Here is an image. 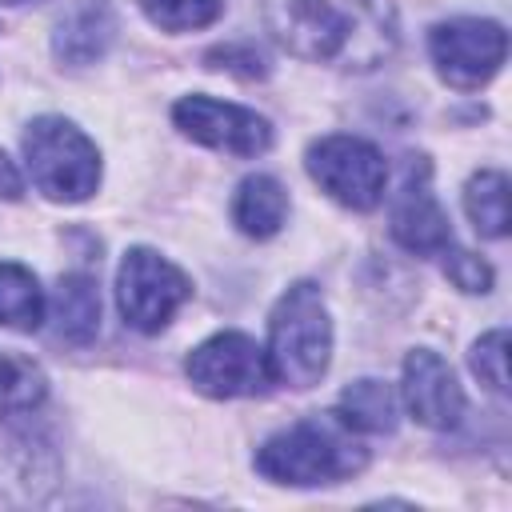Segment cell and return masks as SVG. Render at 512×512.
<instances>
[{"mask_svg": "<svg viewBox=\"0 0 512 512\" xmlns=\"http://www.w3.org/2000/svg\"><path fill=\"white\" fill-rule=\"evenodd\" d=\"M284 216H288V192L280 188L276 176H244L236 196H232V224L252 236V240H268L284 228Z\"/></svg>", "mask_w": 512, "mask_h": 512, "instance_id": "5bb4252c", "label": "cell"}, {"mask_svg": "<svg viewBox=\"0 0 512 512\" xmlns=\"http://www.w3.org/2000/svg\"><path fill=\"white\" fill-rule=\"evenodd\" d=\"M24 196V176L16 168V160H8L0 152V200H20Z\"/></svg>", "mask_w": 512, "mask_h": 512, "instance_id": "603a6c76", "label": "cell"}, {"mask_svg": "<svg viewBox=\"0 0 512 512\" xmlns=\"http://www.w3.org/2000/svg\"><path fill=\"white\" fill-rule=\"evenodd\" d=\"M116 36V16L108 8V0H80L52 32V52L56 60L80 68V64H92L108 52Z\"/></svg>", "mask_w": 512, "mask_h": 512, "instance_id": "7c38bea8", "label": "cell"}, {"mask_svg": "<svg viewBox=\"0 0 512 512\" xmlns=\"http://www.w3.org/2000/svg\"><path fill=\"white\" fill-rule=\"evenodd\" d=\"M364 464H368V448L360 444V432L344 424L336 412L296 420L276 436H268L256 452V472L268 476L272 484H292V488L336 484L356 476Z\"/></svg>", "mask_w": 512, "mask_h": 512, "instance_id": "6da1fadb", "label": "cell"}, {"mask_svg": "<svg viewBox=\"0 0 512 512\" xmlns=\"http://www.w3.org/2000/svg\"><path fill=\"white\" fill-rule=\"evenodd\" d=\"M400 396H404L408 416L424 428H456L464 416V388L456 384V372L432 348L408 352Z\"/></svg>", "mask_w": 512, "mask_h": 512, "instance_id": "8fae6325", "label": "cell"}, {"mask_svg": "<svg viewBox=\"0 0 512 512\" xmlns=\"http://www.w3.org/2000/svg\"><path fill=\"white\" fill-rule=\"evenodd\" d=\"M388 232L400 248H408L416 256H440L452 244V224H448V216H444V208L428 184L424 160L408 164L400 192L392 196V208H388Z\"/></svg>", "mask_w": 512, "mask_h": 512, "instance_id": "30bf717a", "label": "cell"}, {"mask_svg": "<svg viewBox=\"0 0 512 512\" xmlns=\"http://www.w3.org/2000/svg\"><path fill=\"white\" fill-rule=\"evenodd\" d=\"M304 168L320 184V192L352 212L376 208L388 188V164L380 148L360 136H320L316 144H308Z\"/></svg>", "mask_w": 512, "mask_h": 512, "instance_id": "277c9868", "label": "cell"}, {"mask_svg": "<svg viewBox=\"0 0 512 512\" xmlns=\"http://www.w3.org/2000/svg\"><path fill=\"white\" fill-rule=\"evenodd\" d=\"M268 360L276 384L312 388L332 360V320L316 284H292L268 316Z\"/></svg>", "mask_w": 512, "mask_h": 512, "instance_id": "7a4b0ae2", "label": "cell"}, {"mask_svg": "<svg viewBox=\"0 0 512 512\" xmlns=\"http://www.w3.org/2000/svg\"><path fill=\"white\" fill-rule=\"evenodd\" d=\"M272 28L288 52L304 60H336L348 52L356 20L336 0H276Z\"/></svg>", "mask_w": 512, "mask_h": 512, "instance_id": "9c48e42d", "label": "cell"}, {"mask_svg": "<svg viewBox=\"0 0 512 512\" xmlns=\"http://www.w3.org/2000/svg\"><path fill=\"white\" fill-rule=\"evenodd\" d=\"M468 364H472V372L480 376V384H488L492 392H508V332H504V328L484 332V336L472 344Z\"/></svg>", "mask_w": 512, "mask_h": 512, "instance_id": "ffe728a7", "label": "cell"}, {"mask_svg": "<svg viewBox=\"0 0 512 512\" xmlns=\"http://www.w3.org/2000/svg\"><path fill=\"white\" fill-rule=\"evenodd\" d=\"M172 120L188 140L216 148V152H228V156H260L272 144V124L260 112H252L244 104L216 100V96L176 100Z\"/></svg>", "mask_w": 512, "mask_h": 512, "instance_id": "ba28073f", "label": "cell"}, {"mask_svg": "<svg viewBox=\"0 0 512 512\" xmlns=\"http://www.w3.org/2000/svg\"><path fill=\"white\" fill-rule=\"evenodd\" d=\"M24 160L32 184L56 204H80L100 184L96 144L64 116H36L24 132Z\"/></svg>", "mask_w": 512, "mask_h": 512, "instance_id": "3957f363", "label": "cell"}, {"mask_svg": "<svg viewBox=\"0 0 512 512\" xmlns=\"http://www.w3.org/2000/svg\"><path fill=\"white\" fill-rule=\"evenodd\" d=\"M192 296L188 276L152 248H128L116 272V304L128 328L136 332H160L180 312V304Z\"/></svg>", "mask_w": 512, "mask_h": 512, "instance_id": "5b68a950", "label": "cell"}, {"mask_svg": "<svg viewBox=\"0 0 512 512\" xmlns=\"http://www.w3.org/2000/svg\"><path fill=\"white\" fill-rule=\"evenodd\" d=\"M48 316L60 340L68 344H88L100 332V292L96 280L84 272H68L56 280V292L48 300Z\"/></svg>", "mask_w": 512, "mask_h": 512, "instance_id": "4fadbf2b", "label": "cell"}, {"mask_svg": "<svg viewBox=\"0 0 512 512\" xmlns=\"http://www.w3.org/2000/svg\"><path fill=\"white\" fill-rule=\"evenodd\" d=\"M140 12L160 32H192L220 20L224 0H140Z\"/></svg>", "mask_w": 512, "mask_h": 512, "instance_id": "d6986e66", "label": "cell"}, {"mask_svg": "<svg viewBox=\"0 0 512 512\" xmlns=\"http://www.w3.org/2000/svg\"><path fill=\"white\" fill-rule=\"evenodd\" d=\"M188 380L196 392L216 396V400H236V396H264L276 384L272 360L264 344H256L248 332H216L204 344H196L184 360Z\"/></svg>", "mask_w": 512, "mask_h": 512, "instance_id": "8992f818", "label": "cell"}, {"mask_svg": "<svg viewBox=\"0 0 512 512\" xmlns=\"http://www.w3.org/2000/svg\"><path fill=\"white\" fill-rule=\"evenodd\" d=\"M208 64L212 68H228V72H240V76H264V56L252 48V44H224V48H212L208 52Z\"/></svg>", "mask_w": 512, "mask_h": 512, "instance_id": "7402d4cb", "label": "cell"}, {"mask_svg": "<svg viewBox=\"0 0 512 512\" xmlns=\"http://www.w3.org/2000/svg\"><path fill=\"white\" fill-rule=\"evenodd\" d=\"M464 212L480 236L488 240L508 236V176L496 168H480L464 184Z\"/></svg>", "mask_w": 512, "mask_h": 512, "instance_id": "2e32d148", "label": "cell"}, {"mask_svg": "<svg viewBox=\"0 0 512 512\" xmlns=\"http://www.w3.org/2000/svg\"><path fill=\"white\" fill-rule=\"evenodd\" d=\"M48 396V376L32 356L0 348V412H32Z\"/></svg>", "mask_w": 512, "mask_h": 512, "instance_id": "ac0fdd59", "label": "cell"}, {"mask_svg": "<svg viewBox=\"0 0 512 512\" xmlns=\"http://www.w3.org/2000/svg\"><path fill=\"white\" fill-rule=\"evenodd\" d=\"M0 4H28V0H0Z\"/></svg>", "mask_w": 512, "mask_h": 512, "instance_id": "cb8c5ba5", "label": "cell"}, {"mask_svg": "<svg viewBox=\"0 0 512 512\" xmlns=\"http://www.w3.org/2000/svg\"><path fill=\"white\" fill-rule=\"evenodd\" d=\"M44 320H48V296L40 280L24 264L4 260L0 264V328L36 332Z\"/></svg>", "mask_w": 512, "mask_h": 512, "instance_id": "9a60e30c", "label": "cell"}, {"mask_svg": "<svg viewBox=\"0 0 512 512\" xmlns=\"http://www.w3.org/2000/svg\"><path fill=\"white\" fill-rule=\"evenodd\" d=\"M440 256H444L448 280H452L460 292H488V288H492V268H488L480 256H472V252H464V248H452V244H448Z\"/></svg>", "mask_w": 512, "mask_h": 512, "instance_id": "44dd1931", "label": "cell"}, {"mask_svg": "<svg viewBox=\"0 0 512 512\" xmlns=\"http://www.w3.org/2000/svg\"><path fill=\"white\" fill-rule=\"evenodd\" d=\"M336 416L356 432H392L396 428V392L384 380H356L340 392Z\"/></svg>", "mask_w": 512, "mask_h": 512, "instance_id": "e0dca14e", "label": "cell"}, {"mask_svg": "<svg viewBox=\"0 0 512 512\" xmlns=\"http://www.w3.org/2000/svg\"><path fill=\"white\" fill-rule=\"evenodd\" d=\"M428 56L444 84L472 92V88H484L500 72L508 56V32L496 20L452 16L428 32Z\"/></svg>", "mask_w": 512, "mask_h": 512, "instance_id": "52a82bcc", "label": "cell"}]
</instances>
